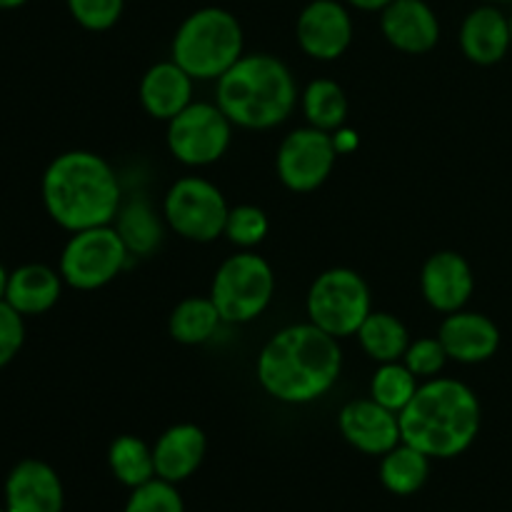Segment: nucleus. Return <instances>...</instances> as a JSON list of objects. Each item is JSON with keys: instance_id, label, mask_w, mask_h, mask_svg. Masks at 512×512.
Wrapping results in <instances>:
<instances>
[{"instance_id": "nucleus-1", "label": "nucleus", "mask_w": 512, "mask_h": 512, "mask_svg": "<svg viewBox=\"0 0 512 512\" xmlns=\"http://www.w3.org/2000/svg\"><path fill=\"white\" fill-rule=\"evenodd\" d=\"M258 383L270 398L305 405L323 398L338 383L343 350L338 338L313 323L283 328L258 355Z\"/></svg>"}, {"instance_id": "nucleus-2", "label": "nucleus", "mask_w": 512, "mask_h": 512, "mask_svg": "<svg viewBox=\"0 0 512 512\" xmlns=\"http://www.w3.org/2000/svg\"><path fill=\"white\" fill-rule=\"evenodd\" d=\"M43 203L60 228L110 225L120 208V183L108 160L88 150L58 155L43 175Z\"/></svg>"}, {"instance_id": "nucleus-3", "label": "nucleus", "mask_w": 512, "mask_h": 512, "mask_svg": "<svg viewBox=\"0 0 512 512\" xmlns=\"http://www.w3.org/2000/svg\"><path fill=\"white\" fill-rule=\"evenodd\" d=\"M398 418L403 443L428 458H455L478 438L480 403L460 380L433 378L420 385Z\"/></svg>"}, {"instance_id": "nucleus-4", "label": "nucleus", "mask_w": 512, "mask_h": 512, "mask_svg": "<svg viewBox=\"0 0 512 512\" xmlns=\"http://www.w3.org/2000/svg\"><path fill=\"white\" fill-rule=\"evenodd\" d=\"M295 103L298 88L293 73L283 60L268 53L243 55L218 78V108L240 128H275L288 120Z\"/></svg>"}, {"instance_id": "nucleus-5", "label": "nucleus", "mask_w": 512, "mask_h": 512, "mask_svg": "<svg viewBox=\"0 0 512 512\" xmlns=\"http://www.w3.org/2000/svg\"><path fill=\"white\" fill-rule=\"evenodd\" d=\"M243 58V28L223 8H200L180 23L173 60L193 80H218Z\"/></svg>"}, {"instance_id": "nucleus-6", "label": "nucleus", "mask_w": 512, "mask_h": 512, "mask_svg": "<svg viewBox=\"0 0 512 512\" xmlns=\"http://www.w3.org/2000/svg\"><path fill=\"white\" fill-rule=\"evenodd\" d=\"M275 293L273 268L258 253L233 255L213 278V298L223 323H250L265 313Z\"/></svg>"}, {"instance_id": "nucleus-7", "label": "nucleus", "mask_w": 512, "mask_h": 512, "mask_svg": "<svg viewBox=\"0 0 512 512\" xmlns=\"http://www.w3.org/2000/svg\"><path fill=\"white\" fill-rule=\"evenodd\" d=\"M370 308V288L355 270L333 268L318 275L308 293V318L333 338H350L360 330Z\"/></svg>"}, {"instance_id": "nucleus-8", "label": "nucleus", "mask_w": 512, "mask_h": 512, "mask_svg": "<svg viewBox=\"0 0 512 512\" xmlns=\"http://www.w3.org/2000/svg\"><path fill=\"white\" fill-rule=\"evenodd\" d=\"M128 245L110 225L73 233L60 255V275L75 290H98L123 273Z\"/></svg>"}, {"instance_id": "nucleus-9", "label": "nucleus", "mask_w": 512, "mask_h": 512, "mask_svg": "<svg viewBox=\"0 0 512 512\" xmlns=\"http://www.w3.org/2000/svg\"><path fill=\"white\" fill-rule=\"evenodd\" d=\"M163 213L170 228L185 240L210 243L225 235L230 208L210 180L180 178L165 195Z\"/></svg>"}, {"instance_id": "nucleus-10", "label": "nucleus", "mask_w": 512, "mask_h": 512, "mask_svg": "<svg viewBox=\"0 0 512 512\" xmlns=\"http://www.w3.org/2000/svg\"><path fill=\"white\" fill-rule=\"evenodd\" d=\"M228 115L218 108V103H190L183 113L168 120V148L180 163L203 168L225 155L230 145Z\"/></svg>"}, {"instance_id": "nucleus-11", "label": "nucleus", "mask_w": 512, "mask_h": 512, "mask_svg": "<svg viewBox=\"0 0 512 512\" xmlns=\"http://www.w3.org/2000/svg\"><path fill=\"white\" fill-rule=\"evenodd\" d=\"M338 155L335 138L325 130H293L278 148V178L293 193H313L330 178Z\"/></svg>"}, {"instance_id": "nucleus-12", "label": "nucleus", "mask_w": 512, "mask_h": 512, "mask_svg": "<svg viewBox=\"0 0 512 512\" xmlns=\"http://www.w3.org/2000/svg\"><path fill=\"white\" fill-rule=\"evenodd\" d=\"M298 43L310 58L335 60L350 48L353 20L338 0H313L298 15Z\"/></svg>"}, {"instance_id": "nucleus-13", "label": "nucleus", "mask_w": 512, "mask_h": 512, "mask_svg": "<svg viewBox=\"0 0 512 512\" xmlns=\"http://www.w3.org/2000/svg\"><path fill=\"white\" fill-rule=\"evenodd\" d=\"M338 428L353 448L365 455H385L403 443L400 418L393 410L368 400H353L340 410Z\"/></svg>"}, {"instance_id": "nucleus-14", "label": "nucleus", "mask_w": 512, "mask_h": 512, "mask_svg": "<svg viewBox=\"0 0 512 512\" xmlns=\"http://www.w3.org/2000/svg\"><path fill=\"white\" fill-rule=\"evenodd\" d=\"M475 278L470 263L453 250L430 255L420 273V290L430 308L438 313H458L473 295Z\"/></svg>"}, {"instance_id": "nucleus-15", "label": "nucleus", "mask_w": 512, "mask_h": 512, "mask_svg": "<svg viewBox=\"0 0 512 512\" xmlns=\"http://www.w3.org/2000/svg\"><path fill=\"white\" fill-rule=\"evenodd\" d=\"M63 483L43 460H23L5 480L8 512H63Z\"/></svg>"}, {"instance_id": "nucleus-16", "label": "nucleus", "mask_w": 512, "mask_h": 512, "mask_svg": "<svg viewBox=\"0 0 512 512\" xmlns=\"http://www.w3.org/2000/svg\"><path fill=\"white\" fill-rule=\"evenodd\" d=\"M380 28L393 48L410 55L428 53L440 40L438 15L425 0H393L383 8Z\"/></svg>"}, {"instance_id": "nucleus-17", "label": "nucleus", "mask_w": 512, "mask_h": 512, "mask_svg": "<svg viewBox=\"0 0 512 512\" xmlns=\"http://www.w3.org/2000/svg\"><path fill=\"white\" fill-rule=\"evenodd\" d=\"M438 340L443 343L448 358L473 365L490 360L498 353L500 330L488 315L458 310L443 320Z\"/></svg>"}, {"instance_id": "nucleus-18", "label": "nucleus", "mask_w": 512, "mask_h": 512, "mask_svg": "<svg viewBox=\"0 0 512 512\" xmlns=\"http://www.w3.org/2000/svg\"><path fill=\"white\" fill-rule=\"evenodd\" d=\"M205 450H208V440L198 425H173L160 435L153 448L155 475L168 483H180L200 468Z\"/></svg>"}, {"instance_id": "nucleus-19", "label": "nucleus", "mask_w": 512, "mask_h": 512, "mask_svg": "<svg viewBox=\"0 0 512 512\" xmlns=\"http://www.w3.org/2000/svg\"><path fill=\"white\" fill-rule=\"evenodd\" d=\"M512 45L510 20L493 5H480L460 28V48L465 58L478 65H495L505 58Z\"/></svg>"}, {"instance_id": "nucleus-20", "label": "nucleus", "mask_w": 512, "mask_h": 512, "mask_svg": "<svg viewBox=\"0 0 512 512\" xmlns=\"http://www.w3.org/2000/svg\"><path fill=\"white\" fill-rule=\"evenodd\" d=\"M193 78L175 60L158 63L140 80V103L145 113L158 120H173L190 105Z\"/></svg>"}, {"instance_id": "nucleus-21", "label": "nucleus", "mask_w": 512, "mask_h": 512, "mask_svg": "<svg viewBox=\"0 0 512 512\" xmlns=\"http://www.w3.org/2000/svg\"><path fill=\"white\" fill-rule=\"evenodd\" d=\"M60 275L45 265H23L10 273L5 300L20 315H40L53 308L60 298Z\"/></svg>"}, {"instance_id": "nucleus-22", "label": "nucleus", "mask_w": 512, "mask_h": 512, "mask_svg": "<svg viewBox=\"0 0 512 512\" xmlns=\"http://www.w3.org/2000/svg\"><path fill=\"white\" fill-rule=\"evenodd\" d=\"M360 345L373 360L383 363H398L405 358V350L410 348L408 328L390 313H370L358 333Z\"/></svg>"}, {"instance_id": "nucleus-23", "label": "nucleus", "mask_w": 512, "mask_h": 512, "mask_svg": "<svg viewBox=\"0 0 512 512\" xmlns=\"http://www.w3.org/2000/svg\"><path fill=\"white\" fill-rule=\"evenodd\" d=\"M430 475V458L408 443L395 445L383 455L380 480L393 495H413L425 485Z\"/></svg>"}, {"instance_id": "nucleus-24", "label": "nucleus", "mask_w": 512, "mask_h": 512, "mask_svg": "<svg viewBox=\"0 0 512 512\" xmlns=\"http://www.w3.org/2000/svg\"><path fill=\"white\" fill-rule=\"evenodd\" d=\"M223 323L213 298H185L170 315V335L183 345H203Z\"/></svg>"}, {"instance_id": "nucleus-25", "label": "nucleus", "mask_w": 512, "mask_h": 512, "mask_svg": "<svg viewBox=\"0 0 512 512\" xmlns=\"http://www.w3.org/2000/svg\"><path fill=\"white\" fill-rule=\"evenodd\" d=\"M303 113L313 128L333 133L348 118V98L335 80H313L303 93Z\"/></svg>"}, {"instance_id": "nucleus-26", "label": "nucleus", "mask_w": 512, "mask_h": 512, "mask_svg": "<svg viewBox=\"0 0 512 512\" xmlns=\"http://www.w3.org/2000/svg\"><path fill=\"white\" fill-rule=\"evenodd\" d=\"M108 463L115 478L128 488H138L148 480L158 478L155 475L153 450L135 435H120L113 440L108 450Z\"/></svg>"}, {"instance_id": "nucleus-27", "label": "nucleus", "mask_w": 512, "mask_h": 512, "mask_svg": "<svg viewBox=\"0 0 512 512\" xmlns=\"http://www.w3.org/2000/svg\"><path fill=\"white\" fill-rule=\"evenodd\" d=\"M128 245L130 253L135 255H150L158 248L160 238H163V228H160L158 218H155L153 208L145 198H135L120 210L118 228H115Z\"/></svg>"}, {"instance_id": "nucleus-28", "label": "nucleus", "mask_w": 512, "mask_h": 512, "mask_svg": "<svg viewBox=\"0 0 512 512\" xmlns=\"http://www.w3.org/2000/svg\"><path fill=\"white\" fill-rule=\"evenodd\" d=\"M418 388V375L408 365L383 363L378 368V373L373 375V383H370V398L383 405V408L400 415L405 410V405L413 400V395L418 393Z\"/></svg>"}, {"instance_id": "nucleus-29", "label": "nucleus", "mask_w": 512, "mask_h": 512, "mask_svg": "<svg viewBox=\"0 0 512 512\" xmlns=\"http://www.w3.org/2000/svg\"><path fill=\"white\" fill-rule=\"evenodd\" d=\"M125 512H185V505L175 483L153 478L145 485L133 488Z\"/></svg>"}, {"instance_id": "nucleus-30", "label": "nucleus", "mask_w": 512, "mask_h": 512, "mask_svg": "<svg viewBox=\"0 0 512 512\" xmlns=\"http://www.w3.org/2000/svg\"><path fill=\"white\" fill-rule=\"evenodd\" d=\"M268 228V215L258 205H238L228 213L225 235L230 238V243L240 245V248H253V245L263 243Z\"/></svg>"}, {"instance_id": "nucleus-31", "label": "nucleus", "mask_w": 512, "mask_h": 512, "mask_svg": "<svg viewBox=\"0 0 512 512\" xmlns=\"http://www.w3.org/2000/svg\"><path fill=\"white\" fill-rule=\"evenodd\" d=\"M125 0H68V10L75 23L85 30H110L120 20Z\"/></svg>"}, {"instance_id": "nucleus-32", "label": "nucleus", "mask_w": 512, "mask_h": 512, "mask_svg": "<svg viewBox=\"0 0 512 512\" xmlns=\"http://www.w3.org/2000/svg\"><path fill=\"white\" fill-rule=\"evenodd\" d=\"M445 363H448V353L438 338H420L418 343H410V348L405 350V365L418 378H433L445 368Z\"/></svg>"}, {"instance_id": "nucleus-33", "label": "nucleus", "mask_w": 512, "mask_h": 512, "mask_svg": "<svg viewBox=\"0 0 512 512\" xmlns=\"http://www.w3.org/2000/svg\"><path fill=\"white\" fill-rule=\"evenodd\" d=\"M23 340V315H20L8 300H0V368L8 365L10 360L18 355V350L23 348Z\"/></svg>"}, {"instance_id": "nucleus-34", "label": "nucleus", "mask_w": 512, "mask_h": 512, "mask_svg": "<svg viewBox=\"0 0 512 512\" xmlns=\"http://www.w3.org/2000/svg\"><path fill=\"white\" fill-rule=\"evenodd\" d=\"M348 3L355 5V8H360V10H383V8H388L393 0H348Z\"/></svg>"}, {"instance_id": "nucleus-35", "label": "nucleus", "mask_w": 512, "mask_h": 512, "mask_svg": "<svg viewBox=\"0 0 512 512\" xmlns=\"http://www.w3.org/2000/svg\"><path fill=\"white\" fill-rule=\"evenodd\" d=\"M8 280L10 275L5 273V268L0 265V300H5V293H8Z\"/></svg>"}, {"instance_id": "nucleus-36", "label": "nucleus", "mask_w": 512, "mask_h": 512, "mask_svg": "<svg viewBox=\"0 0 512 512\" xmlns=\"http://www.w3.org/2000/svg\"><path fill=\"white\" fill-rule=\"evenodd\" d=\"M28 0H0V10H10V8H20L25 5Z\"/></svg>"}, {"instance_id": "nucleus-37", "label": "nucleus", "mask_w": 512, "mask_h": 512, "mask_svg": "<svg viewBox=\"0 0 512 512\" xmlns=\"http://www.w3.org/2000/svg\"><path fill=\"white\" fill-rule=\"evenodd\" d=\"M488 3H508V0H488Z\"/></svg>"}, {"instance_id": "nucleus-38", "label": "nucleus", "mask_w": 512, "mask_h": 512, "mask_svg": "<svg viewBox=\"0 0 512 512\" xmlns=\"http://www.w3.org/2000/svg\"><path fill=\"white\" fill-rule=\"evenodd\" d=\"M0 512H8V508H0Z\"/></svg>"}, {"instance_id": "nucleus-39", "label": "nucleus", "mask_w": 512, "mask_h": 512, "mask_svg": "<svg viewBox=\"0 0 512 512\" xmlns=\"http://www.w3.org/2000/svg\"><path fill=\"white\" fill-rule=\"evenodd\" d=\"M510 33H512V18H510Z\"/></svg>"}]
</instances>
